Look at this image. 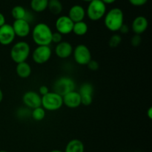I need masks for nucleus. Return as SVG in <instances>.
Masks as SVG:
<instances>
[{
  "instance_id": "obj_1",
  "label": "nucleus",
  "mask_w": 152,
  "mask_h": 152,
  "mask_svg": "<svg viewBox=\"0 0 152 152\" xmlns=\"http://www.w3.org/2000/svg\"><path fill=\"white\" fill-rule=\"evenodd\" d=\"M31 36L37 46H49L52 43V31L48 24L39 22L31 30Z\"/></svg>"
},
{
  "instance_id": "obj_2",
  "label": "nucleus",
  "mask_w": 152,
  "mask_h": 152,
  "mask_svg": "<svg viewBox=\"0 0 152 152\" xmlns=\"http://www.w3.org/2000/svg\"><path fill=\"white\" fill-rule=\"evenodd\" d=\"M103 18L105 28L111 32L119 31L124 24V13L119 7H113L107 11Z\"/></svg>"
},
{
  "instance_id": "obj_3",
  "label": "nucleus",
  "mask_w": 152,
  "mask_h": 152,
  "mask_svg": "<svg viewBox=\"0 0 152 152\" xmlns=\"http://www.w3.org/2000/svg\"><path fill=\"white\" fill-rule=\"evenodd\" d=\"M31 53V46L26 41L16 42L10 49V56L12 61L16 64L25 62Z\"/></svg>"
},
{
  "instance_id": "obj_4",
  "label": "nucleus",
  "mask_w": 152,
  "mask_h": 152,
  "mask_svg": "<svg viewBox=\"0 0 152 152\" xmlns=\"http://www.w3.org/2000/svg\"><path fill=\"white\" fill-rule=\"evenodd\" d=\"M107 12L106 4L101 0H93L88 3L86 13L91 21H99L104 17Z\"/></svg>"
},
{
  "instance_id": "obj_5",
  "label": "nucleus",
  "mask_w": 152,
  "mask_h": 152,
  "mask_svg": "<svg viewBox=\"0 0 152 152\" xmlns=\"http://www.w3.org/2000/svg\"><path fill=\"white\" fill-rule=\"evenodd\" d=\"M63 106L62 96L55 92H48L42 96V107L45 110L56 111Z\"/></svg>"
},
{
  "instance_id": "obj_6",
  "label": "nucleus",
  "mask_w": 152,
  "mask_h": 152,
  "mask_svg": "<svg viewBox=\"0 0 152 152\" xmlns=\"http://www.w3.org/2000/svg\"><path fill=\"white\" fill-rule=\"evenodd\" d=\"M53 87V92L63 96L65 94L75 90L76 83L71 77L62 76L55 80Z\"/></svg>"
},
{
  "instance_id": "obj_7",
  "label": "nucleus",
  "mask_w": 152,
  "mask_h": 152,
  "mask_svg": "<svg viewBox=\"0 0 152 152\" xmlns=\"http://www.w3.org/2000/svg\"><path fill=\"white\" fill-rule=\"evenodd\" d=\"M74 60L77 64L86 66L92 59L91 52L86 45L79 44L73 50Z\"/></svg>"
},
{
  "instance_id": "obj_8",
  "label": "nucleus",
  "mask_w": 152,
  "mask_h": 152,
  "mask_svg": "<svg viewBox=\"0 0 152 152\" xmlns=\"http://www.w3.org/2000/svg\"><path fill=\"white\" fill-rule=\"evenodd\" d=\"M52 50L49 46H37L32 52V59L37 64H44L50 59Z\"/></svg>"
},
{
  "instance_id": "obj_9",
  "label": "nucleus",
  "mask_w": 152,
  "mask_h": 152,
  "mask_svg": "<svg viewBox=\"0 0 152 152\" xmlns=\"http://www.w3.org/2000/svg\"><path fill=\"white\" fill-rule=\"evenodd\" d=\"M74 22L66 15L60 16L57 18L55 22V28L56 31L62 35H66L72 33Z\"/></svg>"
},
{
  "instance_id": "obj_10",
  "label": "nucleus",
  "mask_w": 152,
  "mask_h": 152,
  "mask_svg": "<svg viewBox=\"0 0 152 152\" xmlns=\"http://www.w3.org/2000/svg\"><path fill=\"white\" fill-rule=\"evenodd\" d=\"M12 27L16 37H19L20 38L27 37L31 32V24L25 19H15Z\"/></svg>"
},
{
  "instance_id": "obj_11",
  "label": "nucleus",
  "mask_w": 152,
  "mask_h": 152,
  "mask_svg": "<svg viewBox=\"0 0 152 152\" xmlns=\"http://www.w3.org/2000/svg\"><path fill=\"white\" fill-rule=\"evenodd\" d=\"M16 38L12 25L5 23L0 27V44L2 46H9L13 43Z\"/></svg>"
},
{
  "instance_id": "obj_12",
  "label": "nucleus",
  "mask_w": 152,
  "mask_h": 152,
  "mask_svg": "<svg viewBox=\"0 0 152 152\" xmlns=\"http://www.w3.org/2000/svg\"><path fill=\"white\" fill-rule=\"evenodd\" d=\"M22 101L27 107L34 109L42 106V96L35 91H28L22 96Z\"/></svg>"
},
{
  "instance_id": "obj_13",
  "label": "nucleus",
  "mask_w": 152,
  "mask_h": 152,
  "mask_svg": "<svg viewBox=\"0 0 152 152\" xmlns=\"http://www.w3.org/2000/svg\"><path fill=\"white\" fill-rule=\"evenodd\" d=\"M63 104L68 108H77L81 105V96L78 91H71L62 96Z\"/></svg>"
},
{
  "instance_id": "obj_14",
  "label": "nucleus",
  "mask_w": 152,
  "mask_h": 152,
  "mask_svg": "<svg viewBox=\"0 0 152 152\" xmlns=\"http://www.w3.org/2000/svg\"><path fill=\"white\" fill-rule=\"evenodd\" d=\"M73 50H74V48L69 42L62 40V42L56 44L54 49V52L59 58L66 59V58H68L72 55Z\"/></svg>"
},
{
  "instance_id": "obj_15",
  "label": "nucleus",
  "mask_w": 152,
  "mask_h": 152,
  "mask_svg": "<svg viewBox=\"0 0 152 152\" xmlns=\"http://www.w3.org/2000/svg\"><path fill=\"white\" fill-rule=\"evenodd\" d=\"M148 27V21L144 16H138L134 18L132 23V30L135 34H143Z\"/></svg>"
},
{
  "instance_id": "obj_16",
  "label": "nucleus",
  "mask_w": 152,
  "mask_h": 152,
  "mask_svg": "<svg viewBox=\"0 0 152 152\" xmlns=\"http://www.w3.org/2000/svg\"><path fill=\"white\" fill-rule=\"evenodd\" d=\"M86 10L83 6L80 4H74L70 8L68 16L73 22H77L83 21L86 17Z\"/></svg>"
},
{
  "instance_id": "obj_17",
  "label": "nucleus",
  "mask_w": 152,
  "mask_h": 152,
  "mask_svg": "<svg viewBox=\"0 0 152 152\" xmlns=\"http://www.w3.org/2000/svg\"><path fill=\"white\" fill-rule=\"evenodd\" d=\"M16 72L17 75L21 78H28L31 76L32 69L31 65L26 61L16 64Z\"/></svg>"
},
{
  "instance_id": "obj_18",
  "label": "nucleus",
  "mask_w": 152,
  "mask_h": 152,
  "mask_svg": "<svg viewBox=\"0 0 152 152\" xmlns=\"http://www.w3.org/2000/svg\"><path fill=\"white\" fill-rule=\"evenodd\" d=\"M84 144L81 140L77 139L68 142L65 149V152H84Z\"/></svg>"
},
{
  "instance_id": "obj_19",
  "label": "nucleus",
  "mask_w": 152,
  "mask_h": 152,
  "mask_svg": "<svg viewBox=\"0 0 152 152\" xmlns=\"http://www.w3.org/2000/svg\"><path fill=\"white\" fill-rule=\"evenodd\" d=\"M48 0H31V8L36 13H42L48 8Z\"/></svg>"
},
{
  "instance_id": "obj_20",
  "label": "nucleus",
  "mask_w": 152,
  "mask_h": 152,
  "mask_svg": "<svg viewBox=\"0 0 152 152\" xmlns=\"http://www.w3.org/2000/svg\"><path fill=\"white\" fill-rule=\"evenodd\" d=\"M88 31V25L84 21H80V22H74V27H73L72 32L75 35L82 37L87 34Z\"/></svg>"
},
{
  "instance_id": "obj_21",
  "label": "nucleus",
  "mask_w": 152,
  "mask_h": 152,
  "mask_svg": "<svg viewBox=\"0 0 152 152\" xmlns=\"http://www.w3.org/2000/svg\"><path fill=\"white\" fill-rule=\"evenodd\" d=\"M53 15H59L63 10V5L60 0H48V8Z\"/></svg>"
},
{
  "instance_id": "obj_22",
  "label": "nucleus",
  "mask_w": 152,
  "mask_h": 152,
  "mask_svg": "<svg viewBox=\"0 0 152 152\" xmlns=\"http://www.w3.org/2000/svg\"><path fill=\"white\" fill-rule=\"evenodd\" d=\"M28 10L21 5H16L12 8V17L15 19H25L26 17Z\"/></svg>"
},
{
  "instance_id": "obj_23",
  "label": "nucleus",
  "mask_w": 152,
  "mask_h": 152,
  "mask_svg": "<svg viewBox=\"0 0 152 152\" xmlns=\"http://www.w3.org/2000/svg\"><path fill=\"white\" fill-rule=\"evenodd\" d=\"M45 115L46 110L42 106L41 107H38L33 109L31 113V117L35 121H38V122L43 120L45 119Z\"/></svg>"
},
{
  "instance_id": "obj_24",
  "label": "nucleus",
  "mask_w": 152,
  "mask_h": 152,
  "mask_svg": "<svg viewBox=\"0 0 152 152\" xmlns=\"http://www.w3.org/2000/svg\"><path fill=\"white\" fill-rule=\"evenodd\" d=\"M78 92L80 93V96L83 95H93L94 93V86L91 83H83L79 89Z\"/></svg>"
},
{
  "instance_id": "obj_25",
  "label": "nucleus",
  "mask_w": 152,
  "mask_h": 152,
  "mask_svg": "<svg viewBox=\"0 0 152 152\" xmlns=\"http://www.w3.org/2000/svg\"><path fill=\"white\" fill-rule=\"evenodd\" d=\"M122 42V37L120 34H113L111 37H110L109 40H108V46L111 48H117L120 46V44Z\"/></svg>"
},
{
  "instance_id": "obj_26",
  "label": "nucleus",
  "mask_w": 152,
  "mask_h": 152,
  "mask_svg": "<svg viewBox=\"0 0 152 152\" xmlns=\"http://www.w3.org/2000/svg\"><path fill=\"white\" fill-rule=\"evenodd\" d=\"M142 42V37L139 34H134L131 39V44L134 47H138L141 44Z\"/></svg>"
},
{
  "instance_id": "obj_27",
  "label": "nucleus",
  "mask_w": 152,
  "mask_h": 152,
  "mask_svg": "<svg viewBox=\"0 0 152 152\" xmlns=\"http://www.w3.org/2000/svg\"><path fill=\"white\" fill-rule=\"evenodd\" d=\"M86 66H88V68L90 70H91V71H96V70L99 69V63H98L96 61H95V60H92V59L89 61L88 63Z\"/></svg>"
},
{
  "instance_id": "obj_28",
  "label": "nucleus",
  "mask_w": 152,
  "mask_h": 152,
  "mask_svg": "<svg viewBox=\"0 0 152 152\" xmlns=\"http://www.w3.org/2000/svg\"><path fill=\"white\" fill-rule=\"evenodd\" d=\"M62 41V34H61L60 33L57 32H53L52 34V43H54L56 44H58L60 42Z\"/></svg>"
},
{
  "instance_id": "obj_29",
  "label": "nucleus",
  "mask_w": 152,
  "mask_h": 152,
  "mask_svg": "<svg viewBox=\"0 0 152 152\" xmlns=\"http://www.w3.org/2000/svg\"><path fill=\"white\" fill-rule=\"evenodd\" d=\"M129 1L132 5L135 6V7H141V6L145 5L148 0H129Z\"/></svg>"
},
{
  "instance_id": "obj_30",
  "label": "nucleus",
  "mask_w": 152,
  "mask_h": 152,
  "mask_svg": "<svg viewBox=\"0 0 152 152\" xmlns=\"http://www.w3.org/2000/svg\"><path fill=\"white\" fill-rule=\"evenodd\" d=\"M48 92H50L48 87L47 86H45V85H42V86H39V94L41 96H43V95L47 94Z\"/></svg>"
},
{
  "instance_id": "obj_31",
  "label": "nucleus",
  "mask_w": 152,
  "mask_h": 152,
  "mask_svg": "<svg viewBox=\"0 0 152 152\" xmlns=\"http://www.w3.org/2000/svg\"><path fill=\"white\" fill-rule=\"evenodd\" d=\"M119 31H120L122 34H128L129 31V27L127 25H126V24H123V25L121 26V28H120Z\"/></svg>"
},
{
  "instance_id": "obj_32",
  "label": "nucleus",
  "mask_w": 152,
  "mask_h": 152,
  "mask_svg": "<svg viewBox=\"0 0 152 152\" xmlns=\"http://www.w3.org/2000/svg\"><path fill=\"white\" fill-rule=\"evenodd\" d=\"M6 23V19H5V16L2 13L0 12V27L2 26L3 25Z\"/></svg>"
},
{
  "instance_id": "obj_33",
  "label": "nucleus",
  "mask_w": 152,
  "mask_h": 152,
  "mask_svg": "<svg viewBox=\"0 0 152 152\" xmlns=\"http://www.w3.org/2000/svg\"><path fill=\"white\" fill-rule=\"evenodd\" d=\"M101 1L105 3V4H111L115 2L117 0H101Z\"/></svg>"
},
{
  "instance_id": "obj_34",
  "label": "nucleus",
  "mask_w": 152,
  "mask_h": 152,
  "mask_svg": "<svg viewBox=\"0 0 152 152\" xmlns=\"http://www.w3.org/2000/svg\"><path fill=\"white\" fill-rule=\"evenodd\" d=\"M147 116H148L149 119H152V107H151L148 108V111H147Z\"/></svg>"
},
{
  "instance_id": "obj_35",
  "label": "nucleus",
  "mask_w": 152,
  "mask_h": 152,
  "mask_svg": "<svg viewBox=\"0 0 152 152\" xmlns=\"http://www.w3.org/2000/svg\"><path fill=\"white\" fill-rule=\"evenodd\" d=\"M3 98H4V94H3L2 90H1V89H0V103H1V101H2Z\"/></svg>"
},
{
  "instance_id": "obj_36",
  "label": "nucleus",
  "mask_w": 152,
  "mask_h": 152,
  "mask_svg": "<svg viewBox=\"0 0 152 152\" xmlns=\"http://www.w3.org/2000/svg\"><path fill=\"white\" fill-rule=\"evenodd\" d=\"M50 152H63V151H61V150H57V149H55V150L50 151Z\"/></svg>"
},
{
  "instance_id": "obj_37",
  "label": "nucleus",
  "mask_w": 152,
  "mask_h": 152,
  "mask_svg": "<svg viewBox=\"0 0 152 152\" xmlns=\"http://www.w3.org/2000/svg\"><path fill=\"white\" fill-rule=\"evenodd\" d=\"M83 1H85V2H91V1H93V0H83Z\"/></svg>"
},
{
  "instance_id": "obj_38",
  "label": "nucleus",
  "mask_w": 152,
  "mask_h": 152,
  "mask_svg": "<svg viewBox=\"0 0 152 152\" xmlns=\"http://www.w3.org/2000/svg\"><path fill=\"white\" fill-rule=\"evenodd\" d=\"M0 152H8V151H4V150H1V151H0Z\"/></svg>"
},
{
  "instance_id": "obj_39",
  "label": "nucleus",
  "mask_w": 152,
  "mask_h": 152,
  "mask_svg": "<svg viewBox=\"0 0 152 152\" xmlns=\"http://www.w3.org/2000/svg\"><path fill=\"white\" fill-rule=\"evenodd\" d=\"M0 82H1V77H0Z\"/></svg>"
}]
</instances>
